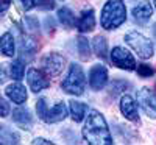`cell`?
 <instances>
[{
	"instance_id": "obj_3",
	"label": "cell",
	"mask_w": 156,
	"mask_h": 145,
	"mask_svg": "<svg viewBox=\"0 0 156 145\" xmlns=\"http://www.w3.org/2000/svg\"><path fill=\"white\" fill-rule=\"evenodd\" d=\"M61 87L66 90L67 94H72V95H81L83 94L84 87H86V76H84L81 65H78V64L70 65L67 76L64 78L62 83H61Z\"/></svg>"
},
{
	"instance_id": "obj_17",
	"label": "cell",
	"mask_w": 156,
	"mask_h": 145,
	"mask_svg": "<svg viewBox=\"0 0 156 145\" xmlns=\"http://www.w3.org/2000/svg\"><path fill=\"white\" fill-rule=\"evenodd\" d=\"M70 115L73 118V122H81L84 115H86V111H87V106L81 101H70Z\"/></svg>"
},
{
	"instance_id": "obj_13",
	"label": "cell",
	"mask_w": 156,
	"mask_h": 145,
	"mask_svg": "<svg viewBox=\"0 0 156 145\" xmlns=\"http://www.w3.org/2000/svg\"><path fill=\"white\" fill-rule=\"evenodd\" d=\"M12 120L16 125H19L23 129H31L33 118L30 115V111L27 108H16L12 111Z\"/></svg>"
},
{
	"instance_id": "obj_7",
	"label": "cell",
	"mask_w": 156,
	"mask_h": 145,
	"mask_svg": "<svg viewBox=\"0 0 156 145\" xmlns=\"http://www.w3.org/2000/svg\"><path fill=\"white\" fill-rule=\"evenodd\" d=\"M64 65H66V59L58 53H48L42 58V69L45 70L47 75L51 76L59 75L64 69Z\"/></svg>"
},
{
	"instance_id": "obj_4",
	"label": "cell",
	"mask_w": 156,
	"mask_h": 145,
	"mask_svg": "<svg viewBox=\"0 0 156 145\" xmlns=\"http://www.w3.org/2000/svg\"><path fill=\"white\" fill-rule=\"evenodd\" d=\"M125 41L142 59H148L153 56V50H154L153 42L148 37H145L144 34H140L137 31H131L125 36Z\"/></svg>"
},
{
	"instance_id": "obj_11",
	"label": "cell",
	"mask_w": 156,
	"mask_h": 145,
	"mask_svg": "<svg viewBox=\"0 0 156 145\" xmlns=\"http://www.w3.org/2000/svg\"><path fill=\"white\" fill-rule=\"evenodd\" d=\"M151 12H153V8H151L150 2H140V3H137L133 8V17H134V20L137 23L144 25V23H147L150 20Z\"/></svg>"
},
{
	"instance_id": "obj_8",
	"label": "cell",
	"mask_w": 156,
	"mask_h": 145,
	"mask_svg": "<svg viewBox=\"0 0 156 145\" xmlns=\"http://www.w3.org/2000/svg\"><path fill=\"white\" fill-rule=\"evenodd\" d=\"M108 83V70L105 65H94L89 72V86L94 90H100L106 86Z\"/></svg>"
},
{
	"instance_id": "obj_20",
	"label": "cell",
	"mask_w": 156,
	"mask_h": 145,
	"mask_svg": "<svg viewBox=\"0 0 156 145\" xmlns=\"http://www.w3.org/2000/svg\"><path fill=\"white\" fill-rule=\"evenodd\" d=\"M76 45H78V53H80L81 59H89L90 58V48H89V42L84 36H78L76 39Z\"/></svg>"
},
{
	"instance_id": "obj_15",
	"label": "cell",
	"mask_w": 156,
	"mask_h": 145,
	"mask_svg": "<svg viewBox=\"0 0 156 145\" xmlns=\"http://www.w3.org/2000/svg\"><path fill=\"white\" fill-rule=\"evenodd\" d=\"M67 115V108L64 103H56L51 109L47 111V115H45V122L47 123H56V122H61L64 120Z\"/></svg>"
},
{
	"instance_id": "obj_30",
	"label": "cell",
	"mask_w": 156,
	"mask_h": 145,
	"mask_svg": "<svg viewBox=\"0 0 156 145\" xmlns=\"http://www.w3.org/2000/svg\"><path fill=\"white\" fill-rule=\"evenodd\" d=\"M9 5H11V0H2V9H0V12H2V14H5L6 9L9 8Z\"/></svg>"
},
{
	"instance_id": "obj_29",
	"label": "cell",
	"mask_w": 156,
	"mask_h": 145,
	"mask_svg": "<svg viewBox=\"0 0 156 145\" xmlns=\"http://www.w3.org/2000/svg\"><path fill=\"white\" fill-rule=\"evenodd\" d=\"M0 104H2V117H6V115H8V112H9L8 103H6L5 100H2V101H0Z\"/></svg>"
},
{
	"instance_id": "obj_33",
	"label": "cell",
	"mask_w": 156,
	"mask_h": 145,
	"mask_svg": "<svg viewBox=\"0 0 156 145\" xmlns=\"http://www.w3.org/2000/svg\"><path fill=\"white\" fill-rule=\"evenodd\" d=\"M153 3H154V8H156V0H153Z\"/></svg>"
},
{
	"instance_id": "obj_6",
	"label": "cell",
	"mask_w": 156,
	"mask_h": 145,
	"mask_svg": "<svg viewBox=\"0 0 156 145\" xmlns=\"http://www.w3.org/2000/svg\"><path fill=\"white\" fill-rule=\"evenodd\" d=\"M111 61L117 65V67L125 69V70H134L136 69V61H134L133 55L122 47H114L112 48Z\"/></svg>"
},
{
	"instance_id": "obj_26",
	"label": "cell",
	"mask_w": 156,
	"mask_h": 145,
	"mask_svg": "<svg viewBox=\"0 0 156 145\" xmlns=\"http://www.w3.org/2000/svg\"><path fill=\"white\" fill-rule=\"evenodd\" d=\"M137 73L140 76H150V75H153V69L147 64H139L137 65Z\"/></svg>"
},
{
	"instance_id": "obj_10",
	"label": "cell",
	"mask_w": 156,
	"mask_h": 145,
	"mask_svg": "<svg viewBox=\"0 0 156 145\" xmlns=\"http://www.w3.org/2000/svg\"><path fill=\"white\" fill-rule=\"evenodd\" d=\"M120 111L122 114L131 122H139V114H137V104L133 100L131 95H123L120 100Z\"/></svg>"
},
{
	"instance_id": "obj_14",
	"label": "cell",
	"mask_w": 156,
	"mask_h": 145,
	"mask_svg": "<svg viewBox=\"0 0 156 145\" xmlns=\"http://www.w3.org/2000/svg\"><path fill=\"white\" fill-rule=\"evenodd\" d=\"M95 27V16H94V9H86L83 11V14L80 16V19H78L76 22V28L80 30L81 33H86V31H90L94 30Z\"/></svg>"
},
{
	"instance_id": "obj_28",
	"label": "cell",
	"mask_w": 156,
	"mask_h": 145,
	"mask_svg": "<svg viewBox=\"0 0 156 145\" xmlns=\"http://www.w3.org/2000/svg\"><path fill=\"white\" fill-rule=\"evenodd\" d=\"M20 2H22V6L25 11H30L36 5V0H20Z\"/></svg>"
},
{
	"instance_id": "obj_22",
	"label": "cell",
	"mask_w": 156,
	"mask_h": 145,
	"mask_svg": "<svg viewBox=\"0 0 156 145\" xmlns=\"http://www.w3.org/2000/svg\"><path fill=\"white\" fill-rule=\"evenodd\" d=\"M36 50H37V44L33 41L31 37H23L22 39V42H20V51H22V53L33 55Z\"/></svg>"
},
{
	"instance_id": "obj_18",
	"label": "cell",
	"mask_w": 156,
	"mask_h": 145,
	"mask_svg": "<svg viewBox=\"0 0 156 145\" xmlns=\"http://www.w3.org/2000/svg\"><path fill=\"white\" fill-rule=\"evenodd\" d=\"M92 45H94V51H95L97 56H100L101 59L108 58V44H106V39L103 36H97L94 39Z\"/></svg>"
},
{
	"instance_id": "obj_9",
	"label": "cell",
	"mask_w": 156,
	"mask_h": 145,
	"mask_svg": "<svg viewBox=\"0 0 156 145\" xmlns=\"http://www.w3.org/2000/svg\"><path fill=\"white\" fill-rule=\"evenodd\" d=\"M27 81L31 87L33 92H41L42 89H47L50 86V81L47 80V78L42 75L41 70H37V69H30L28 73H27Z\"/></svg>"
},
{
	"instance_id": "obj_5",
	"label": "cell",
	"mask_w": 156,
	"mask_h": 145,
	"mask_svg": "<svg viewBox=\"0 0 156 145\" xmlns=\"http://www.w3.org/2000/svg\"><path fill=\"white\" fill-rule=\"evenodd\" d=\"M137 101L140 104V108L144 109V112L151 117L156 118V94L148 89V87H142L137 92Z\"/></svg>"
},
{
	"instance_id": "obj_24",
	"label": "cell",
	"mask_w": 156,
	"mask_h": 145,
	"mask_svg": "<svg viewBox=\"0 0 156 145\" xmlns=\"http://www.w3.org/2000/svg\"><path fill=\"white\" fill-rule=\"evenodd\" d=\"M36 111H37L39 118H42V120H45V115H47L48 108H47V103H45V100H44V98L37 100V103H36Z\"/></svg>"
},
{
	"instance_id": "obj_23",
	"label": "cell",
	"mask_w": 156,
	"mask_h": 145,
	"mask_svg": "<svg viewBox=\"0 0 156 145\" xmlns=\"http://www.w3.org/2000/svg\"><path fill=\"white\" fill-rule=\"evenodd\" d=\"M11 76L14 78L16 81H20L22 78H23V72H25V67H23V64L20 61H14L11 64Z\"/></svg>"
},
{
	"instance_id": "obj_25",
	"label": "cell",
	"mask_w": 156,
	"mask_h": 145,
	"mask_svg": "<svg viewBox=\"0 0 156 145\" xmlns=\"http://www.w3.org/2000/svg\"><path fill=\"white\" fill-rule=\"evenodd\" d=\"M129 84L128 83H125V81H114L112 83V86H111V94H119V92H122V90H125V87H128Z\"/></svg>"
},
{
	"instance_id": "obj_16",
	"label": "cell",
	"mask_w": 156,
	"mask_h": 145,
	"mask_svg": "<svg viewBox=\"0 0 156 145\" xmlns=\"http://www.w3.org/2000/svg\"><path fill=\"white\" fill-rule=\"evenodd\" d=\"M0 48H2V53L5 56H14L16 51V45H14V37L11 33H5L0 39Z\"/></svg>"
},
{
	"instance_id": "obj_19",
	"label": "cell",
	"mask_w": 156,
	"mask_h": 145,
	"mask_svg": "<svg viewBox=\"0 0 156 145\" xmlns=\"http://www.w3.org/2000/svg\"><path fill=\"white\" fill-rule=\"evenodd\" d=\"M58 17H59V22L64 25V27H67V28H72L73 25H75V16H73V12L69 8H66V6H62L58 11Z\"/></svg>"
},
{
	"instance_id": "obj_21",
	"label": "cell",
	"mask_w": 156,
	"mask_h": 145,
	"mask_svg": "<svg viewBox=\"0 0 156 145\" xmlns=\"http://www.w3.org/2000/svg\"><path fill=\"white\" fill-rule=\"evenodd\" d=\"M0 142L2 143H17L19 136L16 133H12L11 129H8L6 126H2V129H0Z\"/></svg>"
},
{
	"instance_id": "obj_2",
	"label": "cell",
	"mask_w": 156,
	"mask_h": 145,
	"mask_svg": "<svg viewBox=\"0 0 156 145\" xmlns=\"http://www.w3.org/2000/svg\"><path fill=\"white\" fill-rule=\"evenodd\" d=\"M126 8L122 0H108L101 9V27L105 30H115L125 22Z\"/></svg>"
},
{
	"instance_id": "obj_1",
	"label": "cell",
	"mask_w": 156,
	"mask_h": 145,
	"mask_svg": "<svg viewBox=\"0 0 156 145\" xmlns=\"http://www.w3.org/2000/svg\"><path fill=\"white\" fill-rule=\"evenodd\" d=\"M83 137L90 145H111L112 137L106 120L98 111H89L83 128Z\"/></svg>"
},
{
	"instance_id": "obj_31",
	"label": "cell",
	"mask_w": 156,
	"mask_h": 145,
	"mask_svg": "<svg viewBox=\"0 0 156 145\" xmlns=\"http://www.w3.org/2000/svg\"><path fill=\"white\" fill-rule=\"evenodd\" d=\"M33 143H34V145H36V143H47V145H50L51 142H50V140H45V139H41V137H39V139H34V140H33Z\"/></svg>"
},
{
	"instance_id": "obj_32",
	"label": "cell",
	"mask_w": 156,
	"mask_h": 145,
	"mask_svg": "<svg viewBox=\"0 0 156 145\" xmlns=\"http://www.w3.org/2000/svg\"><path fill=\"white\" fill-rule=\"evenodd\" d=\"M153 34H154V37H156V23L153 25Z\"/></svg>"
},
{
	"instance_id": "obj_12",
	"label": "cell",
	"mask_w": 156,
	"mask_h": 145,
	"mask_svg": "<svg viewBox=\"0 0 156 145\" xmlns=\"http://www.w3.org/2000/svg\"><path fill=\"white\" fill-rule=\"evenodd\" d=\"M5 94H6V97L9 98V100H12L14 103H17V104H22V103H25L27 101V90H25V87L20 84V83H12V84H9L8 87H6V90H5Z\"/></svg>"
},
{
	"instance_id": "obj_27",
	"label": "cell",
	"mask_w": 156,
	"mask_h": 145,
	"mask_svg": "<svg viewBox=\"0 0 156 145\" xmlns=\"http://www.w3.org/2000/svg\"><path fill=\"white\" fill-rule=\"evenodd\" d=\"M36 5L41 9H53L55 8V0H36Z\"/></svg>"
}]
</instances>
